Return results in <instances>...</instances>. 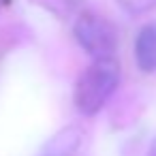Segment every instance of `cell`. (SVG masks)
Wrapping results in <instances>:
<instances>
[{
    "label": "cell",
    "mask_w": 156,
    "mask_h": 156,
    "mask_svg": "<svg viewBox=\"0 0 156 156\" xmlns=\"http://www.w3.org/2000/svg\"><path fill=\"white\" fill-rule=\"evenodd\" d=\"M120 83V69L113 60H94L92 66H88L75 86V105L79 113L94 115L103 109V105L109 101V96L115 92Z\"/></svg>",
    "instance_id": "1"
},
{
    "label": "cell",
    "mask_w": 156,
    "mask_h": 156,
    "mask_svg": "<svg viewBox=\"0 0 156 156\" xmlns=\"http://www.w3.org/2000/svg\"><path fill=\"white\" fill-rule=\"evenodd\" d=\"M75 39L94 60H111L118 47L113 26L94 13H86L75 22Z\"/></svg>",
    "instance_id": "2"
},
{
    "label": "cell",
    "mask_w": 156,
    "mask_h": 156,
    "mask_svg": "<svg viewBox=\"0 0 156 156\" xmlns=\"http://www.w3.org/2000/svg\"><path fill=\"white\" fill-rule=\"evenodd\" d=\"M135 60L143 73L156 71V24H145L135 39Z\"/></svg>",
    "instance_id": "3"
},
{
    "label": "cell",
    "mask_w": 156,
    "mask_h": 156,
    "mask_svg": "<svg viewBox=\"0 0 156 156\" xmlns=\"http://www.w3.org/2000/svg\"><path fill=\"white\" fill-rule=\"evenodd\" d=\"M75 145H77V143H73V145H62L60 150H49L45 156H66V152H71Z\"/></svg>",
    "instance_id": "4"
},
{
    "label": "cell",
    "mask_w": 156,
    "mask_h": 156,
    "mask_svg": "<svg viewBox=\"0 0 156 156\" xmlns=\"http://www.w3.org/2000/svg\"><path fill=\"white\" fill-rule=\"evenodd\" d=\"M150 156H156V139H154L152 145H150Z\"/></svg>",
    "instance_id": "5"
},
{
    "label": "cell",
    "mask_w": 156,
    "mask_h": 156,
    "mask_svg": "<svg viewBox=\"0 0 156 156\" xmlns=\"http://www.w3.org/2000/svg\"><path fill=\"white\" fill-rule=\"evenodd\" d=\"M2 5H5V0H0V7H2Z\"/></svg>",
    "instance_id": "6"
}]
</instances>
